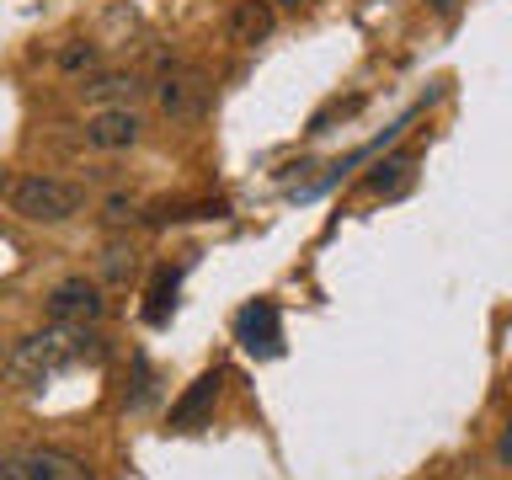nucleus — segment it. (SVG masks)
<instances>
[{
	"label": "nucleus",
	"mask_w": 512,
	"mask_h": 480,
	"mask_svg": "<svg viewBox=\"0 0 512 480\" xmlns=\"http://www.w3.org/2000/svg\"><path fill=\"white\" fill-rule=\"evenodd\" d=\"M171 294H176V278H171V272H160L155 288H150V304H144V320H155V326H160V320H166V299Z\"/></svg>",
	"instance_id": "14"
},
{
	"label": "nucleus",
	"mask_w": 512,
	"mask_h": 480,
	"mask_svg": "<svg viewBox=\"0 0 512 480\" xmlns=\"http://www.w3.org/2000/svg\"><path fill=\"white\" fill-rule=\"evenodd\" d=\"M150 91H155L160 118H171V123H192L208 107V75L198 64H182V59H171Z\"/></svg>",
	"instance_id": "4"
},
{
	"label": "nucleus",
	"mask_w": 512,
	"mask_h": 480,
	"mask_svg": "<svg viewBox=\"0 0 512 480\" xmlns=\"http://www.w3.org/2000/svg\"><path fill=\"white\" fill-rule=\"evenodd\" d=\"M411 171V155H395V160H379V166H374V176H368V187H374V192H390L395 182H400V176H406Z\"/></svg>",
	"instance_id": "13"
},
{
	"label": "nucleus",
	"mask_w": 512,
	"mask_h": 480,
	"mask_svg": "<svg viewBox=\"0 0 512 480\" xmlns=\"http://www.w3.org/2000/svg\"><path fill=\"white\" fill-rule=\"evenodd\" d=\"M0 480H96V475L70 448L38 443V448H16V454L0 459Z\"/></svg>",
	"instance_id": "3"
},
{
	"label": "nucleus",
	"mask_w": 512,
	"mask_h": 480,
	"mask_svg": "<svg viewBox=\"0 0 512 480\" xmlns=\"http://www.w3.org/2000/svg\"><path fill=\"white\" fill-rule=\"evenodd\" d=\"M107 219H112V224L134 219V198H107Z\"/></svg>",
	"instance_id": "16"
},
{
	"label": "nucleus",
	"mask_w": 512,
	"mask_h": 480,
	"mask_svg": "<svg viewBox=\"0 0 512 480\" xmlns=\"http://www.w3.org/2000/svg\"><path fill=\"white\" fill-rule=\"evenodd\" d=\"M102 315H107V299H102V283L96 278H64L54 294H48V320H54V326L91 331V326H102Z\"/></svg>",
	"instance_id": "5"
},
{
	"label": "nucleus",
	"mask_w": 512,
	"mask_h": 480,
	"mask_svg": "<svg viewBox=\"0 0 512 480\" xmlns=\"http://www.w3.org/2000/svg\"><path fill=\"white\" fill-rule=\"evenodd\" d=\"M272 27H278V11H272V0H235V6L224 11V38H230L235 48L267 43Z\"/></svg>",
	"instance_id": "9"
},
{
	"label": "nucleus",
	"mask_w": 512,
	"mask_h": 480,
	"mask_svg": "<svg viewBox=\"0 0 512 480\" xmlns=\"http://www.w3.org/2000/svg\"><path fill=\"white\" fill-rule=\"evenodd\" d=\"M272 6H299V0H272Z\"/></svg>",
	"instance_id": "18"
},
{
	"label": "nucleus",
	"mask_w": 512,
	"mask_h": 480,
	"mask_svg": "<svg viewBox=\"0 0 512 480\" xmlns=\"http://www.w3.org/2000/svg\"><path fill=\"white\" fill-rule=\"evenodd\" d=\"M219 395H224V368H203V374L192 379L182 395H176V406H171V432H198L208 416H214Z\"/></svg>",
	"instance_id": "7"
},
{
	"label": "nucleus",
	"mask_w": 512,
	"mask_h": 480,
	"mask_svg": "<svg viewBox=\"0 0 512 480\" xmlns=\"http://www.w3.org/2000/svg\"><path fill=\"white\" fill-rule=\"evenodd\" d=\"M54 64H59V75H64V80H86V75L102 70V48L86 43V38H70V43H59Z\"/></svg>",
	"instance_id": "11"
},
{
	"label": "nucleus",
	"mask_w": 512,
	"mask_h": 480,
	"mask_svg": "<svg viewBox=\"0 0 512 480\" xmlns=\"http://www.w3.org/2000/svg\"><path fill=\"white\" fill-rule=\"evenodd\" d=\"M96 272H102V283H128L139 272V251L128 246V240H112V246L102 251V267Z\"/></svg>",
	"instance_id": "12"
},
{
	"label": "nucleus",
	"mask_w": 512,
	"mask_h": 480,
	"mask_svg": "<svg viewBox=\"0 0 512 480\" xmlns=\"http://www.w3.org/2000/svg\"><path fill=\"white\" fill-rule=\"evenodd\" d=\"M102 358H107V336L54 326V320H48L43 331H27L11 342L6 363H0V379H6L11 390H43V384H54L64 374V368L102 363Z\"/></svg>",
	"instance_id": "1"
},
{
	"label": "nucleus",
	"mask_w": 512,
	"mask_h": 480,
	"mask_svg": "<svg viewBox=\"0 0 512 480\" xmlns=\"http://www.w3.org/2000/svg\"><path fill=\"white\" fill-rule=\"evenodd\" d=\"M139 91H144V80L134 70H96V75L80 80V96H86L91 107H128Z\"/></svg>",
	"instance_id": "10"
},
{
	"label": "nucleus",
	"mask_w": 512,
	"mask_h": 480,
	"mask_svg": "<svg viewBox=\"0 0 512 480\" xmlns=\"http://www.w3.org/2000/svg\"><path fill=\"white\" fill-rule=\"evenodd\" d=\"M6 203L11 214H22L27 224H70L86 208V187L64 182V176H43V171H16L6 176Z\"/></svg>",
	"instance_id": "2"
},
{
	"label": "nucleus",
	"mask_w": 512,
	"mask_h": 480,
	"mask_svg": "<svg viewBox=\"0 0 512 480\" xmlns=\"http://www.w3.org/2000/svg\"><path fill=\"white\" fill-rule=\"evenodd\" d=\"M144 400H150V363L134 358V400L128 406H144Z\"/></svg>",
	"instance_id": "15"
},
{
	"label": "nucleus",
	"mask_w": 512,
	"mask_h": 480,
	"mask_svg": "<svg viewBox=\"0 0 512 480\" xmlns=\"http://www.w3.org/2000/svg\"><path fill=\"white\" fill-rule=\"evenodd\" d=\"M80 139H86V150H96V155H123L144 139V118H139L134 102L128 107H96L86 118V128H80Z\"/></svg>",
	"instance_id": "6"
},
{
	"label": "nucleus",
	"mask_w": 512,
	"mask_h": 480,
	"mask_svg": "<svg viewBox=\"0 0 512 480\" xmlns=\"http://www.w3.org/2000/svg\"><path fill=\"white\" fill-rule=\"evenodd\" d=\"M438 6H454V0H438Z\"/></svg>",
	"instance_id": "19"
},
{
	"label": "nucleus",
	"mask_w": 512,
	"mask_h": 480,
	"mask_svg": "<svg viewBox=\"0 0 512 480\" xmlns=\"http://www.w3.org/2000/svg\"><path fill=\"white\" fill-rule=\"evenodd\" d=\"M496 464H512V422H507L502 438H496Z\"/></svg>",
	"instance_id": "17"
},
{
	"label": "nucleus",
	"mask_w": 512,
	"mask_h": 480,
	"mask_svg": "<svg viewBox=\"0 0 512 480\" xmlns=\"http://www.w3.org/2000/svg\"><path fill=\"white\" fill-rule=\"evenodd\" d=\"M235 342L256 352V358H278L283 352V320H278V304L272 299H256L235 315Z\"/></svg>",
	"instance_id": "8"
}]
</instances>
